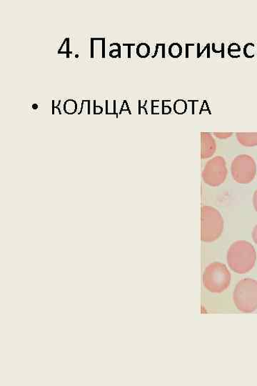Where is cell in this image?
<instances>
[{"label": "cell", "mask_w": 257, "mask_h": 386, "mask_svg": "<svg viewBox=\"0 0 257 386\" xmlns=\"http://www.w3.org/2000/svg\"><path fill=\"white\" fill-rule=\"evenodd\" d=\"M226 261L231 271L238 274H245L254 268L256 261V252L249 242L238 241L229 248Z\"/></svg>", "instance_id": "6da1fadb"}, {"label": "cell", "mask_w": 257, "mask_h": 386, "mask_svg": "<svg viewBox=\"0 0 257 386\" xmlns=\"http://www.w3.org/2000/svg\"><path fill=\"white\" fill-rule=\"evenodd\" d=\"M224 221L220 212L212 206L204 205L201 211V239L204 243L217 241L224 230Z\"/></svg>", "instance_id": "7a4b0ae2"}, {"label": "cell", "mask_w": 257, "mask_h": 386, "mask_svg": "<svg viewBox=\"0 0 257 386\" xmlns=\"http://www.w3.org/2000/svg\"><path fill=\"white\" fill-rule=\"evenodd\" d=\"M231 275L226 266L213 262L204 269L203 284L206 289L213 293H221L230 286Z\"/></svg>", "instance_id": "3957f363"}, {"label": "cell", "mask_w": 257, "mask_h": 386, "mask_svg": "<svg viewBox=\"0 0 257 386\" xmlns=\"http://www.w3.org/2000/svg\"><path fill=\"white\" fill-rule=\"evenodd\" d=\"M233 301L240 312L251 314L257 309V281L252 278L241 280L233 293Z\"/></svg>", "instance_id": "277c9868"}, {"label": "cell", "mask_w": 257, "mask_h": 386, "mask_svg": "<svg viewBox=\"0 0 257 386\" xmlns=\"http://www.w3.org/2000/svg\"><path fill=\"white\" fill-rule=\"evenodd\" d=\"M231 172L238 184H251L256 174V162L248 154H240L231 163Z\"/></svg>", "instance_id": "5b68a950"}, {"label": "cell", "mask_w": 257, "mask_h": 386, "mask_svg": "<svg viewBox=\"0 0 257 386\" xmlns=\"http://www.w3.org/2000/svg\"><path fill=\"white\" fill-rule=\"evenodd\" d=\"M228 169L224 159L216 156L206 163L201 173L205 184L216 188L222 185L226 179Z\"/></svg>", "instance_id": "8992f818"}, {"label": "cell", "mask_w": 257, "mask_h": 386, "mask_svg": "<svg viewBox=\"0 0 257 386\" xmlns=\"http://www.w3.org/2000/svg\"><path fill=\"white\" fill-rule=\"evenodd\" d=\"M217 150V143L209 133H201V158L204 160L211 159Z\"/></svg>", "instance_id": "52a82bcc"}, {"label": "cell", "mask_w": 257, "mask_h": 386, "mask_svg": "<svg viewBox=\"0 0 257 386\" xmlns=\"http://www.w3.org/2000/svg\"><path fill=\"white\" fill-rule=\"evenodd\" d=\"M95 56L106 58L105 38H91V58H94Z\"/></svg>", "instance_id": "ba28073f"}, {"label": "cell", "mask_w": 257, "mask_h": 386, "mask_svg": "<svg viewBox=\"0 0 257 386\" xmlns=\"http://www.w3.org/2000/svg\"><path fill=\"white\" fill-rule=\"evenodd\" d=\"M236 137L238 142L244 147H254L257 145V133H238Z\"/></svg>", "instance_id": "9c48e42d"}, {"label": "cell", "mask_w": 257, "mask_h": 386, "mask_svg": "<svg viewBox=\"0 0 257 386\" xmlns=\"http://www.w3.org/2000/svg\"><path fill=\"white\" fill-rule=\"evenodd\" d=\"M77 108H78V105L74 99H69L65 101L63 110L66 114L74 115L76 113Z\"/></svg>", "instance_id": "30bf717a"}, {"label": "cell", "mask_w": 257, "mask_h": 386, "mask_svg": "<svg viewBox=\"0 0 257 386\" xmlns=\"http://www.w3.org/2000/svg\"><path fill=\"white\" fill-rule=\"evenodd\" d=\"M183 47L179 43H172L169 47V55L172 58H179L183 54Z\"/></svg>", "instance_id": "8fae6325"}, {"label": "cell", "mask_w": 257, "mask_h": 386, "mask_svg": "<svg viewBox=\"0 0 257 386\" xmlns=\"http://www.w3.org/2000/svg\"><path fill=\"white\" fill-rule=\"evenodd\" d=\"M150 54V47L147 43H140L137 47V55L140 58H147Z\"/></svg>", "instance_id": "7c38bea8"}, {"label": "cell", "mask_w": 257, "mask_h": 386, "mask_svg": "<svg viewBox=\"0 0 257 386\" xmlns=\"http://www.w3.org/2000/svg\"><path fill=\"white\" fill-rule=\"evenodd\" d=\"M69 38H65L58 51L59 55H66L67 58H69L70 54H72L69 50Z\"/></svg>", "instance_id": "4fadbf2b"}, {"label": "cell", "mask_w": 257, "mask_h": 386, "mask_svg": "<svg viewBox=\"0 0 257 386\" xmlns=\"http://www.w3.org/2000/svg\"><path fill=\"white\" fill-rule=\"evenodd\" d=\"M187 102L183 99L176 100L174 105L176 113H185L187 111Z\"/></svg>", "instance_id": "5bb4252c"}, {"label": "cell", "mask_w": 257, "mask_h": 386, "mask_svg": "<svg viewBox=\"0 0 257 386\" xmlns=\"http://www.w3.org/2000/svg\"><path fill=\"white\" fill-rule=\"evenodd\" d=\"M241 50L240 46L237 43L231 44L228 47V54L231 58H238L235 54H239Z\"/></svg>", "instance_id": "9a60e30c"}, {"label": "cell", "mask_w": 257, "mask_h": 386, "mask_svg": "<svg viewBox=\"0 0 257 386\" xmlns=\"http://www.w3.org/2000/svg\"><path fill=\"white\" fill-rule=\"evenodd\" d=\"M91 114V101L90 99H83L82 101L81 108L78 115Z\"/></svg>", "instance_id": "2e32d148"}, {"label": "cell", "mask_w": 257, "mask_h": 386, "mask_svg": "<svg viewBox=\"0 0 257 386\" xmlns=\"http://www.w3.org/2000/svg\"><path fill=\"white\" fill-rule=\"evenodd\" d=\"M165 44H157L156 47V51H154V54L152 56V58H157L158 56H160L162 58H165Z\"/></svg>", "instance_id": "e0dca14e"}, {"label": "cell", "mask_w": 257, "mask_h": 386, "mask_svg": "<svg viewBox=\"0 0 257 386\" xmlns=\"http://www.w3.org/2000/svg\"><path fill=\"white\" fill-rule=\"evenodd\" d=\"M61 102H62L61 99H60L57 105H56V100H53V102H51V111H53V115H56V114L62 115V112L59 108L61 104Z\"/></svg>", "instance_id": "ac0fdd59"}, {"label": "cell", "mask_w": 257, "mask_h": 386, "mask_svg": "<svg viewBox=\"0 0 257 386\" xmlns=\"http://www.w3.org/2000/svg\"><path fill=\"white\" fill-rule=\"evenodd\" d=\"M110 56L112 58H117L121 57V46L117 43V49H113L110 51Z\"/></svg>", "instance_id": "d6986e66"}, {"label": "cell", "mask_w": 257, "mask_h": 386, "mask_svg": "<svg viewBox=\"0 0 257 386\" xmlns=\"http://www.w3.org/2000/svg\"><path fill=\"white\" fill-rule=\"evenodd\" d=\"M93 113L94 115H101L103 113V108L100 106H97V101H93Z\"/></svg>", "instance_id": "ffe728a7"}, {"label": "cell", "mask_w": 257, "mask_h": 386, "mask_svg": "<svg viewBox=\"0 0 257 386\" xmlns=\"http://www.w3.org/2000/svg\"><path fill=\"white\" fill-rule=\"evenodd\" d=\"M215 137L219 139H227L233 136V133H215L213 134Z\"/></svg>", "instance_id": "44dd1931"}, {"label": "cell", "mask_w": 257, "mask_h": 386, "mask_svg": "<svg viewBox=\"0 0 257 386\" xmlns=\"http://www.w3.org/2000/svg\"><path fill=\"white\" fill-rule=\"evenodd\" d=\"M147 101H139V114H142L144 112L145 114H147V109L145 108V106L147 105Z\"/></svg>", "instance_id": "7402d4cb"}, {"label": "cell", "mask_w": 257, "mask_h": 386, "mask_svg": "<svg viewBox=\"0 0 257 386\" xmlns=\"http://www.w3.org/2000/svg\"><path fill=\"white\" fill-rule=\"evenodd\" d=\"M123 112H128V113L131 114L130 108H128V103L126 100H124L123 102V105L121 108V110L119 111V115H122Z\"/></svg>", "instance_id": "603a6c76"}, {"label": "cell", "mask_w": 257, "mask_h": 386, "mask_svg": "<svg viewBox=\"0 0 257 386\" xmlns=\"http://www.w3.org/2000/svg\"><path fill=\"white\" fill-rule=\"evenodd\" d=\"M252 201L255 211L257 213V189L254 193Z\"/></svg>", "instance_id": "cb8c5ba5"}, {"label": "cell", "mask_w": 257, "mask_h": 386, "mask_svg": "<svg viewBox=\"0 0 257 386\" xmlns=\"http://www.w3.org/2000/svg\"><path fill=\"white\" fill-rule=\"evenodd\" d=\"M252 239L254 242L257 245V224L254 226L252 230Z\"/></svg>", "instance_id": "d4e9b609"}, {"label": "cell", "mask_w": 257, "mask_h": 386, "mask_svg": "<svg viewBox=\"0 0 257 386\" xmlns=\"http://www.w3.org/2000/svg\"><path fill=\"white\" fill-rule=\"evenodd\" d=\"M124 46L128 47V58H131V47L135 46V44H123Z\"/></svg>", "instance_id": "484cf974"}, {"label": "cell", "mask_w": 257, "mask_h": 386, "mask_svg": "<svg viewBox=\"0 0 257 386\" xmlns=\"http://www.w3.org/2000/svg\"><path fill=\"white\" fill-rule=\"evenodd\" d=\"M171 112V108L169 106H165L164 105V102L163 101V114H169Z\"/></svg>", "instance_id": "4316f807"}, {"label": "cell", "mask_w": 257, "mask_h": 386, "mask_svg": "<svg viewBox=\"0 0 257 386\" xmlns=\"http://www.w3.org/2000/svg\"><path fill=\"white\" fill-rule=\"evenodd\" d=\"M106 114L108 115L109 114V101L106 100Z\"/></svg>", "instance_id": "83f0119b"}, {"label": "cell", "mask_w": 257, "mask_h": 386, "mask_svg": "<svg viewBox=\"0 0 257 386\" xmlns=\"http://www.w3.org/2000/svg\"><path fill=\"white\" fill-rule=\"evenodd\" d=\"M38 107H39V106H38V104H34V105L33 106V108L34 110H38Z\"/></svg>", "instance_id": "f1b7e54d"}]
</instances>
